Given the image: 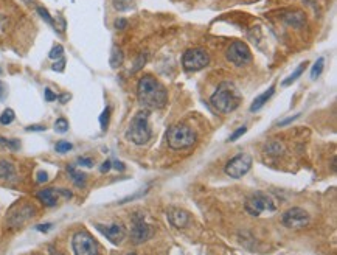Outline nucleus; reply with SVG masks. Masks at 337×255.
<instances>
[{
	"mask_svg": "<svg viewBox=\"0 0 337 255\" xmlns=\"http://www.w3.org/2000/svg\"><path fill=\"white\" fill-rule=\"evenodd\" d=\"M247 132V126H241V128H238V129L233 132V134H231V136H230V142H236L239 137H241V136H244V134Z\"/></svg>",
	"mask_w": 337,
	"mask_h": 255,
	"instance_id": "obj_31",
	"label": "nucleus"
},
{
	"mask_svg": "<svg viewBox=\"0 0 337 255\" xmlns=\"http://www.w3.org/2000/svg\"><path fill=\"white\" fill-rule=\"evenodd\" d=\"M250 168H252V157L249 154H238L227 162L226 175L233 179H239L249 173Z\"/></svg>",
	"mask_w": 337,
	"mask_h": 255,
	"instance_id": "obj_9",
	"label": "nucleus"
},
{
	"mask_svg": "<svg viewBox=\"0 0 337 255\" xmlns=\"http://www.w3.org/2000/svg\"><path fill=\"white\" fill-rule=\"evenodd\" d=\"M44 95H46V101H55V100H58V95L53 92V91H51V89L50 87H47L46 89V91H44Z\"/></svg>",
	"mask_w": 337,
	"mask_h": 255,
	"instance_id": "obj_35",
	"label": "nucleus"
},
{
	"mask_svg": "<svg viewBox=\"0 0 337 255\" xmlns=\"http://www.w3.org/2000/svg\"><path fill=\"white\" fill-rule=\"evenodd\" d=\"M112 5L117 11H128L136 6V0H112Z\"/></svg>",
	"mask_w": 337,
	"mask_h": 255,
	"instance_id": "obj_21",
	"label": "nucleus"
},
{
	"mask_svg": "<svg viewBox=\"0 0 337 255\" xmlns=\"http://www.w3.org/2000/svg\"><path fill=\"white\" fill-rule=\"evenodd\" d=\"M153 131L149 128V114L148 111L137 112L131 120V125L126 131V139L136 145H146L151 140Z\"/></svg>",
	"mask_w": 337,
	"mask_h": 255,
	"instance_id": "obj_3",
	"label": "nucleus"
},
{
	"mask_svg": "<svg viewBox=\"0 0 337 255\" xmlns=\"http://www.w3.org/2000/svg\"><path fill=\"white\" fill-rule=\"evenodd\" d=\"M51 227H53V226H51L50 223H47V224H39V226H36V229L39 230V232H48Z\"/></svg>",
	"mask_w": 337,
	"mask_h": 255,
	"instance_id": "obj_41",
	"label": "nucleus"
},
{
	"mask_svg": "<svg viewBox=\"0 0 337 255\" xmlns=\"http://www.w3.org/2000/svg\"><path fill=\"white\" fill-rule=\"evenodd\" d=\"M65 69V59L61 58V59H58V61L51 65V70H55V72H64Z\"/></svg>",
	"mask_w": 337,
	"mask_h": 255,
	"instance_id": "obj_33",
	"label": "nucleus"
},
{
	"mask_svg": "<svg viewBox=\"0 0 337 255\" xmlns=\"http://www.w3.org/2000/svg\"><path fill=\"white\" fill-rule=\"evenodd\" d=\"M309 223V215L306 210L300 207H292L283 215V224L289 229H302L308 226Z\"/></svg>",
	"mask_w": 337,
	"mask_h": 255,
	"instance_id": "obj_10",
	"label": "nucleus"
},
{
	"mask_svg": "<svg viewBox=\"0 0 337 255\" xmlns=\"http://www.w3.org/2000/svg\"><path fill=\"white\" fill-rule=\"evenodd\" d=\"M98 229L101 234L106 237L110 243L114 244H120L126 237V229L122 226V224H110V226H104V224H96L95 226Z\"/></svg>",
	"mask_w": 337,
	"mask_h": 255,
	"instance_id": "obj_13",
	"label": "nucleus"
},
{
	"mask_svg": "<svg viewBox=\"0 0 337 255\" xmlns=\"http://www.w3.org/2000/svg\"><path fill=\"white\" fill-rule=\"evenodd\" d=\"M323 67H325V58H319L311 69V80H317L322 75V72H323Z\"/></svg>",
	"mask_w": 337,
	"mask_h": 255,
	"instance_id": "obj_22",
	"label": "nucleus"
},
{
	"mask_svg": "<svg viewBox=\"0 0 337 255\" xmlns=\"http://www.w3.org/2000/svg\"><path fill=\"white\" fill-rule=\"evenodd\" d=\"M274 92H275V84H272L271 87L267 89L266 92H263L261 95H258L257 98L253 100L252 106H250V112H257V111H260V109L263 108L264 104L269 101V98H271V96L274 95Z\"/></svg>",
	"mask_w": 337,
	"mask_h": 255,
	"instance_id": "obj_16",
	"label": "nucleus"
},
{
	"mask_svg": "<svg viewBox=\"0 0 337 255\" xmlns=\"http://www.w3.org/2000/svg\"><path fill=\"white\" fill-rule=\"evenodd\" d=\"M112 168H115V170H118V171H123L126 167H124V163H123V162L115 160V162H112Z\"/></svg>",
	"mask_w": 337,
	"mask_h": 255,
	"instance_id": "obj_42",
	"label": "nucleus"
},
{
	"mask_svg": "<svg viewBox=\"0 0 337 255\" xmlns=\"http://www.w3.org/2000/svg\"><path fill=\"white\" fill-rule=\"evenodd\" d=\"M72 148H73V145L70 143V142H67V140H59L58 143H56V146H55L56 153H59V154L69 153V151H72Z\"/></svg>",
	"mask_w": 337,
	"mask_h": 255,
	"instance_id": "obj_26",
	"label": "nucleus"
},
{
	"mask_svg": "<svg viewBox=\"0 0 337 255\" xmlns=\"http://www.w3.org/2000/svg\"><path fill=\"white\" fill-rule=\"evenodd\" d=\"M115 28H118V30L128 28V20H126V19H117L115 20Z\"/></svg>",
	"mask_w": 337,
	"mask_h": 255,
	"instance_id": "obj_38",
	"label": "nucleus"
},
{
	"mask_svg": "<svg viewBox=\"0 0 337 255\" xmlns=\"http://www.w3.org/2000/svg\"><path fill=\"white\" fill-rule=\"evenodd\" d=\"M306 65H308V63H306V61H305V63H302V64L298 65L294 72H292V73L289 75V77H288L286 80H283V81H281V86H283V87H288V86H291V84H292V82H295L298 78L302 77V73L305 72Z\"/></svg>",
	"mask_w": 337,
	"mask_h": 255,
	"instance_id": "obj_20",
	"label": "nucleus"
},
{
	"mask_svg": "<svg viewBox=\"0 0 337 255\" xmlns=\"http://www.w3.org/2000/svg\"><path fill=\"white\" fill-rule=\"evenodd\" d=\"M146 55H140V58H138V61L136 63V67H134L132 69V72H137L138 69H141V65H143L145 63H146Z\"/></svg>",
	"mask_w": 337,
	"mask_h": 255,
	"instance_id": "obj_37",
	"label": "nucleus"
},
{
	"mask_svg": "<svg viewBox=\"0 0 337 255\" xmlns=\"http://www.w3.org/2000/svg\"><path fill=\"white\" fill-rule=\"evenodd\" d=\"M123 59H124V56H123L122 48H120L118 46L112 47V53H110V59H109V64H110L112 69H118V67H122Z\"/></svg>",
	"mask_w": 337,
	"mask_h": 255,
	"instance_id": "obj_18",
	"label": "nucleus"
},
{
	"mask_svg": "<svg viewBox=\"0 0 337 255\" xmlns=\"http://www.w3.org/2000/svg\"><path fill=\"white\" fill-rule=\"evenodd\" d=\"M70 98H72V95H70V94H62V95H59V96H58V100L61 101V103H67Z\"/></svg>",
	"mask_w": 337,
	"mask_h": 255,
	"instance_id": "obj_44",
	"label": "nucleus"
},
{
	"mask_svg": "<svg viewBox=\"0 0 337 255\" xmlns=\"http://www.w3.org/2000/svg\"><path fill=\"white\" fill-rule=\"evenodd\" d=\"M168 145L173 149H185L194 145L196 142V134L186 125H174L171 126L167 132Z\"/></svg>",
	"mask_w": 337,
	"mask_h": 255,
	"instance_id": "obj_4",
	"label": "nucleus"
},
{
	"mask_svg": "<svg viewBox=\"0 0 337 255\" xmlns=\"http://www.w3.org/2000/svg\"><path fill=\"white\" fill-rule=\"evenodd\" d=\"M126 255H137V254H134V252H131V254H126Z\"/></svg>",
	"mask_w": 337,
	"mask_h": 255,
	"instance_id": "obj_45",
	"label": "nucleus"
},
{
	"mask_svg": "<svg viewBox=\"0 0 337 255\" xmlns=\"http://www.w3.org/2000/svg\"><path fill=\"white\" fill-rule=\"evenodd\" d=\"M6 96V91H5V84L0 81V101H3Z\"/></svg>",
	"mask_w": 337,
	"mask_h": 255,
	"instance_id": "obj_43",
	"label": "nucleus"
},
{
	"mask_svg": "<svg viewBox=\"0 0 337 255\" xmlns=\"http://www.w3.org/2000/svg\"><path fill=\"white\" fill-rule=\"evenodd\" d=\"M137 98L146 109H160L168 101V94L159 81L151 75H145L137 82Z\"/></svg>",
	"mask_w": 337,
	"mask_h": 255,
	"instance_id": "obj_1",
	"label": "nucleus"
},
{
	"mask_svg": "<svg viewBox=\"0 0 337 255\" xmlns=\"http://www.w3.org/2000/svg\"><path fill=\"white\" fill-rule=\"evenodd\" d=\"M25 129L27 131H30V132H36V131H46L47 129V128L46 126H42V125H30V126H27L25 128Z\"/></svg>",
	"mask_w": 337,
	"mask_h": 255,
	"instance_id": "obj_36",
	"label": "nucleus"
},
{
	"mask_svg": "<svg viewBox=\"0 0 337 255\" xmlns=\"http://www.w3.org/2000/svg\"><path fill=\"white\" fill-rule=\"evenodd\" d=\"M0 145L13 149V151H17V149L20 148V142H19L17 139H5V137H0Z\"/></svg>",
	"mask_w": 337,
	"mask_h": 255,
	"instance_id": "obj_23",
	"label": "nucleus"
},
{
	"mask_svg": "<svg viewBox=\"0 0 337 255\" xmlns=\"http://www.w3.org/2000/svg\"><path fill=\"white\" fill-rule=\"evenodd\" d=\"M36 181H37V182H39V184H46V182L48 181V173H47V171H44V170H41V171H37Z\"/></svg>",
	"mask_w": 337,
	"mask_h": 255,
	"instance_id": "obj_34",
	"label": "nucleus"
},
{
	"mask_svg": "<svg viewBox=\"0 0 337 255\" xmlns=\"http://www.w3.org/2000/svg\"><path fill=\"white\" fill-rule=\"evenodd\" d=\"M244 207H245V212L252 216H260L263 212L272 213L276 210V204L272 199V196H269V194L261 193V191L250 194V196L245 199Z\"/></svg>",
	"mask_w": 337,
	"mask_h": 255,
	"instance_id": "obj_5",
	"label": "nucleus"
},
{
	"mask_svg": "<svg viewBox=\"0 0 337 255\" xmlns=\"http://www.w3.org/2000/svg\"><path fill=\"white\" fill-rule=\"evenodd\" d=\"M284 22H286L288 25H292V27H295V28H302L305 25V14L300 13V11H297L294 14H288L286 17H284Z\"/></svg>",
	"mask_w": 337,
	"mask_h": 255,
	"instance_id": "obj_19",
	"label": "nucleus"
},
{
	"mask_svg": "<svg viewBox=\"0 0 337 255\" xmlns=\"http://www.w3.org/2000/svg\"><path fill=\"white\" fill-rule=\"evenodd\" d=\"M226 56H227L229 61L236 67H243L252 61V51H250L249 46L243 41H235L233 44H231V46L227 48Z\"/></svg>",
	"mask_w": 337,
	"mask_h": 255,
	"instance_id": "obj_8",
	"label": "nucleus"
},
{
	"mask_svg": "<svg viewBox=\"0 0 337 255\" xmlns=\"http://www.w3.org/2000/svg\"><path fill=\"white\" fill-rule=\"evenodd\" d=\"M50 59H61L64 56V47L61 46V44H56V46H53V48L50 50V53H48Z\"/></svg>",
	"mask_w": 337,
	"mask_h": 255,
	"instance_id": "obj_29",
	"label": "nucleus"
},
{
	"mask_svg": "<svg viewBox=\"0 0 337 255\" xmlns=\"http://www.w3.org/2000/svg\"><path fill=\"white\" fill-rule=\"evenodd\" d=\"M283 151V145H280V142H272L266 146V153L269 154H280Z\"/></svg>",
	"mask_w": 337,
	"mask_h": 255,
	"instance_id": "obj_30",
	"label": "nucleus"
},
{
	"mask_svg": "<svg viewBox=\"0 0 337 255\" xmlns=\"http://www.w3.org/2000/svg\"><path fill=\"white\" fill-rule=\"evenodd\" d=\"M37 14H39V16H41L44 20H46L48 25H51V27H53V28L56 30V22H55V19L50 16V13H48L46 8H44V6H37Z\"/></svg>",
	"mask_w": 337,
	"mask_h": 255,
	"instance_id": "obj_25",
	"label": "nucleus"
},
{
	"mask_svg": "<svg viewBox=\"0 0 337 255\" xmlns=\"http://www.w3.org/2000/svg\"><path fill=\"white\" fill-rule=\"evenodd\" d=\"M300 115H302V114H295V115H292V117H289V118H286V120H283V122H280L278 125H280V126H286V125H289V123L294 122V120H297Z\"/></svg>",
	"mask_w": 337,
	"mask_h": 255,
	"instance_id": "obj_40",
	"label": "nucleus"
},
{
	"mask_svg": "<svg viewBox=\"0 0 337 255\" xmlns=\"http://www.w3.org/2000/svg\"><path fill=\"white\" fill-rule=\"evenodd\" d=\"M241 100H243V96L233 82L224 81L212 95L210 103H212V106L218 112H221V114H230V112H233L239 104H241Z\"/></svg>",
	"mask_w": 337,
	"mask_h": 255,
	"instance_id": "obj_2",
	"label": "nucleus"
},
{
	"mask_svg": "<svg viewBox=\"0 0 337 255\" xmlns=\"http://www.w3.org/2000/svg\"><path fill=\"white\" fill-rule=\"evenodd\" d=\"M75 255H98V243L86 230H79L72 238Z\"/></svg>",
	"mask_w": 337,
	"mask_h": 255,
	"instance_id": "obj_7",
	"label": "nucleus"
},
{
	"mask_svg": "<svg viewBox=\"0 0 337 255\" xmlns=\"http://www.w3.org/2000/svg\"><path fill=\"white\" fill-rule=\"evenodd\" d=\"M77 163H78V165H81V167H86V168L93 167V160L91 159V157H78V159H77Z\"/></svg>",
	"mask_w": 337,
	"mask_h": 255,
	"instance_id": "obj_32",
	"label": "nucleus"
},
{
	"mask_svg": "<svg viewBox=\"0 0 337 255\" xmlns=\"http://www.w3.org/2000/svg\"><path fill=\"white\" fill-rule=\"evenodd\" d=\"M14 118H16V114H14L13 109H5L2 112V115H0V123L2 125H11L14 122Z\"/></svg>",
	"mask_w": 337,
	"mask_h": 255,
	"instance_id": "obj_24",
	"label": "nucleus"
},
{
	"mask_svg": "<svg viewBox=\"0 0 337 255\" xmlns=\"http://www.w3.org/2000/svg\"><path fill=\"white\" fill-rule=\"evenodd\" d=\"M59 196H64L65 199H70L72 193L69 190H65V189H44L41 191H37V194H36V198L47 207H55L58 204Z\"/></svg>",
	"mask_w": 337,
	"mask_h": 255,
	"instance_id": "obj_12",
	"label": "nucleus"
},
{
	"mask_svg": "<svg viewBox=\"0 0 337 255\" xmlns=\"http://www.w3.org/2000/svg\"><path fill=\"white\" fill-rule=\"evenodd\" d=\"M16 176V167L10 160L0 159V179L2 181H14Z\"/></svg>",
	"mask_w": 337,
	"mask_h": 255,
	"instance_id": "obj_15",
	"label": "nucleus"
},
{
	"mask_svg": "<svg viewBox=\"0 0 337 255\" xmlns=\"http://www.w3.org/2000/svg\"><path fill=\"white\" fill-rule=\"evenodd\" d=\"M210 64V55L205 48L202 47H194L186 50L184 56H182V65L185 70L188 72H198L205 69Z\"/></svg>",
	"mask_w": 337,
	"mask_h": 255,
	"instance_id": "obj_6",
	"label": "nucleus"
},
{
	"mask_svg": "<svg viewBox=\"0 0 337 255\" xmlns=\"http://www.w3.org/2000/svg\"><path fill=\"white\" fill-rule=\"evenodd\" d=\"M0 73H2V69H0Z\"/></svg>",
	"mask_w": 337,
	"mask_h": 255,
	"instance_id": "obj_46",
	"label": "nucleus"
},
{
	"mask_svg": "<svg viewBox=\"0 0 337 255\" xmlns=\"http://www.w3.org/2000/svg\"><path fill=\"white\" fill-rule=\"evenodd\" d=\"M109 118H110V108H104V111L101 112L100 115V125H101V129L106 131L107 129V125H109Z\"/></svg>",
	"mask_w": 337,
	"mask_h": 255,
	"instance_id": "obj_28",
	"label": "nucleus"
},
{
	"mask_svg": "<svg viewBox=\"0 0 337 255\" xmlns=\"http://www.w3.org/2000/svg\"><path fill=\"white\" fill-rule=\"evenodd\" d=\"M67 173H69V176L72 177L75 185L79 187V189H84L86 187V175L84 173H81V171H78L75 167H72V165L67 167Z\"/></svg>",
	"mask_w": 337,
	"mask_h": 255,
	"instance_id": "obj_17",
	"label": "nucleus"
},
{
	"mask_svg": "<svg viewBox=\"0 0 337 255\" xmlns=\"http://www.w3.org/2000/svg\"><path fill=\"white\" fill-rule=\"evenodd\" d=\"M153 237V229L145 223L143 215H134L132 218V229H131V239L136 244L145 243L146 239Z\"/></svg>",
	"mask_w": 337,
	"mask_h": 255,
	"instance_id": "obj_11",
	"label": "nucleus"
},
{
	"mask_svg": "<svg viewBox=\"0 0 337 255\" xmlns=\"http://www.w3.org/2000/svg\"><path fill=\"white\" fill-rule=\"evenodd\" d=\"M110 168H112V160H106V162H103V165L100 167V171L101 173H107Z\"/></svg>",
	"mask_w": 337,
	"mask_h": 255,
	"instance_id": "obj_39",
	"label": "nucleus"
},
{
	"mask_svg": "<svg viewBox=\"0 0 337 255\" xmlns=\"http://www.w3.org/2000/svg\"><path fill=\"white\" fill-rule=\"evenodd\" d=\"M168 221L171 223V226H174L177 229H184L186 224L190 223V215L188 212H185L182 208H176V207H169L168 212Z\"/></svg>",
	"mask_w": 337,
	"mask_h": 255,
	"instance_id": "obj_14",
	"label": "nucleus"
},
{
	"mask_svg": "<svg viewBox=\"0 0 337 255\" xmlns=\"http://www.w3.org/2000/svg\"><path fill=\"white\" fill-rule=\"evenodd\" d=\"M55 131L59 132V134L67 132V131H69V122H67V120H65L64 117L58 118L56 122H55Z\"/></svg>",
	"mask_w": 337,
	"mask_h": 255,
	"instance_id": "obj_27",
	"label": "nucleus"
}]
</instances>
